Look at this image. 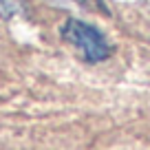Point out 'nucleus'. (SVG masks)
Wrapping results in <instances>:
<instances>
[{"label":"nucleus","mask_w":150,"mask_h":150,"mask_svg":"<svg viewBox=\"0 0 150 150\" xmlns=\"http://www.w3.org/2000/svg\"><path fill=\"white\" fill-rule=\"evenodd\" d=\"M62 38L80 53L88 64H97L110 57L112 47L99 29L77 18H69L62 24Z\"/></svg>","instance_id":"obj_1"},{"label":"nucleus","mask_w":150,"mask_h":150,"mask_svg":"<svg viewBox=\"0 0 150 150\" xmlns=\"http://www.w3.org/2000/svg\"><path fill=\"white\" fill-rule=\"evenodd\" d=\"M24 11V2L22 0H0V18L11 20L13 16Z\"/></svg>","instance_id":"obj_2"},{"label":"nucleus","mask_w":150,"mask_h":150,"mask_svg":"<svg viewBox=\"0 0 150 150\" xmlns=\"http://www.w3.org/2000/svg\"><path fill=\"white\" fill-rule=\"evenodd\" d=\"M73 2L86 7V9H95V11H99V13H106L108 16V9H106V5H104L102 0H73Z\"/></svg>","instance_id":"obj_3"}]
</instances>
